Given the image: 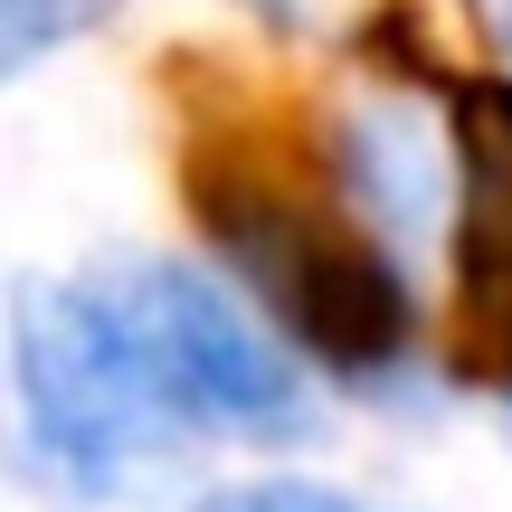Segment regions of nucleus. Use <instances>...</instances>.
<instances>
[{
  "mask_svg": "<svg viewBox=\"0 0 512 512\" xmlns=\"http://www.w3.org/2000/svg\"><path fill=\"white\" fill-rule=\"evenodd\" d=\"M181 200L200 219V238L228 256V275L313 361L370 380V370H389L408 351L399 256L370 228L351 171L323 162L294 124L256 114L247 95L200 105L181 133Z\"/></svg>",
  "mask_w": 512,
  "mask_h": 512,
  "instance_id": "1",
  "label": "nucleus"
},
{
  "mask_svg": "<svg viewBox=\"0 0 512 512\" xmlns=\"http://www.w3.org/2000/svg\"><path fill=\"white\" fill-rule=\"evenodd\" d=\"M10 389H19V465L57 503H114L143 465L190 437L133 351L114 285H19L10 313Z\"/></svg>",
  "mask_w": 512,
  "mask_h": 512,
  "instance_id": "2",
  "label": "nucleus"
},
{
  "mask_svg": "<svg viewBox=\"0 0 512 512\" xmlns=\"http://www.w3.org/2000/svg\"><path fill=\"white\" fill-rule=\"evenodd\" d=\"M105 285H114V313H124L152 389L171 399V418H181L190 437L285 446L294 427H304V380H294V361L228 304V285H209L200 266H124V275H105Z\"/></svg>",
  "mask_w": 512,
  "mask_h": 512,
  "instance_id": "3",
  "label": "nucleus"
},
{
  "mask_svg": "<svg viewBox=\"0 0 512 512\" xmlns=\"http://www.w3.org/2000/svg\"><path fill=\"white\" fill-rule=\"evenodd\" d=\"M446 370L512 399V76H446Z\"/></svg>",
  "mask_w": 512,
  "mask_h": 512,
  "instance_id": "4",
  "label": "nucleus"
},
{
  "mask_svg": "<svg viewBox=\"0 0 512 512\" xmlns=\"http://www.w3.org/2000/svg\"><path fill=\"white\" fill-rule=\"evenodd\" d=\"M114 0H0V57L10 67H38L57 38H76L86 19H105Z\"/></svg>",
  "mask_w": 512,
  "mask_h": 512,
  "instance_id": "5",
  "label": "nucleus"
},
{
  "mask_svg": "<svg viewBox=\"0 0 512 512\" xmlns=\"http://www.w3.org/2000/svg\"><path fill=\"white\" fill-rule=\"evenodd\" d=\"M190 512H361L351 494H332V484H228V494H200Z\"/></svg>",
  "mask_w": 512,
  "mask_h": 512,
  "instance_id": "6",
  "label": "nucleus"
},
{
  "mask_svg": "<svg viewBox=\"0 0 512 512\" xmlns=\"http://www.w3.org/2000/svg\"><path fill=\"white\" fill-rule=\"evenodd\" d=\"M503 29H512V0H503Z\"/></svg>",
  "mask_w": 512,
  "mask_h": 512,
  "instance_id": "7",
  "label": "nucleus"
}]
</instances>
